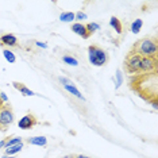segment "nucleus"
I'll return each mask as SVG.
<instances>
[{
    "label": "nucleus",
    "mask_w": 158,
    "mask_h": 158,
    "mask_svg": "<svg viewBox=\"0 0 158 158\" xmlns=\"http://www.w3.org/2000/svg\"><path fill=\"white\" fill-rule=\"evenodd\" d=\"M158 70V58L156 57H142L141 73H152Z\"/></svg>",
    "instance_id": "423d86ee"
},
{
    "label": "nucleus",
    "mask_w": 158,
    "mask_h": 158,
    "mask_svg": "<svg viewBox=\"0 0 158 158\" xmlns=\"http://www.w3.org/2000/svg\"><path fill=\"white\" fill-rule=\"evenodd\" d=\"M64 88H65V91H68L70 95L76 96V98H78L80 100H84V96H82V93L76 88V85H74V84H72V85H64Z\"/></svg>",
    "instance_id": "ddd939ff"
},
{
    "label": "nucleus",
    "mask_w": 158,
    "mask_h": 158,
    "mask_svg": "<svg viewBox=\"0 0 158 158\" xmlns=\"http://www.w3.org/2000/svg\"><path fill=\"white\" fill-rule=\"evenodd\" d=\"M122 84H123V74H122L120 69H118L116 73H115V88L118 89Z\"/></svg>",
    "instance_id": "412c9836"
},
{
    "label": "nucleus",
    "mask_w": 158,
    "mask_h": 158,
    "mask_svg": "<svg viewBox=\"0 0 158 158\" xmlns=\"http://www.w3.org/2000/svg\"><path fill=\"white\" fill-rule=\"evenodd\" d=\"M72 31H73L74 34H77V35H80L81 38H84V39H88L89 37H91V34L87 31V28H85V24H82L81 22H76V23H73L72 24Z\"/></svg>",
    "instance_id": "6e6552de"
},
{
    "label": "nucleus",
    "mask_w": 158,
    "mask_h": 158,
    "mask_svg": "<svg viewBox=\"0 0 158 158\" xmlns=\"http://www.w3.org/2000/svg\"><path fill=\"white\" fill-rule=\"evenodd\" d=\"M88 58H89V62H91L93 66H104L108 62L110 56H108V53L103 48H100L99 45H89L88 46Z\"/></svg>",
    "instance_id": "7ed1b4c3"
},
{
    "label": "nucleus",
    "mask_w": 158,
    "mask_h": 158,
    "mask_svg": "<svg viewBox=\"0 0 158 158\" xmlns=\"http://www.w3.org/2000/svg\"><path fill=\"white\" fill-rule=\"evenodd\" d=\"M130 50L135 52L141 57H156L158 54V39L156 35L141 38L134 42Z\"/></svg>",
    "instance_id": "f03ea898"
},
{
    "label": "nucleus",
    "mask_w": 158,
    "mask_h": 158,
    "mask_svg": "<svg viewBox=\"0 0 158 158\" xmlns=\"http://www.w3.org/2000/svg\"><path fill=\"white\" fill-rule=\"evenodd\" d=\"M62 158H76V156H73V154H66V156H64Z\"/></svg>",
    "instance_id": "bb28decb"
},
{
    "label": "nucleus",
    "mask_w": 158,
    "mask_h": 158,
    "mask_svg": "<svg viewBox=\"0 0 158 158\" xmlns=\"http://www.w3.org/2000/svg\"><path fill=\"white\" fill-rule=\"evenodd\" d=\"M62 61L66 64V65H70V66H77L78 65V61L74 58L73 56H68V54H65L62 57Z\"/></svg>",
    "instance_id": "6ab92c4d"
},
{
    "label": "nucleus",
    "mask_w": 158,
    "mask_h": 158,
    "mask_svg": "<svg viewBox=\"0 0 158 158\" xmlns=\"http://www.w3.org/2000/svg\"><path fill=\"white\" fill-rule=\"evenodd\" d=\"M3 56H4V58H6L7 61H8V64H15L16 57H15V54H14L11 50L4 49V50H3Z\"/></svg>",
    "instance_id": "a211bd4d"
},
{
    "label": "nucleus",
    "mask_w": 158,
    "mask_h": 158,
    "mask_svg": "<svg viewBox=\"0 0 158 158\" xmlns=\"http://www.w3.org/2000/svg\"><path fill=\"white\" fill-rule=\"evenodd\" d=\"M0 99H2V102H3V103H8V98H7L6 93H4V92H2V91H0Z\"/></svg>",
    "instance_id": "b1692460"
},
{
    "label": "nucleus",
    "mask_w": 158,
    "mask_h": 158,
    "mask_svg": "<svg viewBox=\"0 0 158 158\" xmlns=\"http://www.w3.org/2000/svg\"><path fill=\"white\" fill-rule=\"evenodd\" d=\"M14 119H15V115H14L11 104L4 103L0 108V131H6L14 123Z\"/></svg>",
    "instance_id": "39448f33"
},
{
    "label": "nucleus",
    "mask_w": 158,
    "mask_h": 158,
    "mask_svg": "<svg viewBox=\"0 0 158 158\" xmlns=\"http://www.w3.org/2000/svg\"><path fill=\"white\" fill-rule=\"evenodd\" d=\"M142 26H143V20L142 19H135L134 22L131 23V26H130L131 33L132 34H138L139 31L142 30Z\"/></svg>",
    "instance_id": "4468645a"
},
{
    "label": "nucleus",
    "mask_w": 158,
    "mask_h": 158,
    "mask_svg": "<svg viewBox=\"0 0 158 158\" xmlns=\"http://www.w3.org/2000/svg\"><path fill=\"white\" fill-rule=\"evenodd\" d=\"M0 45L8 46V48H14L18 45V38L14 34H4L0 37Z\"/></svg>",
    "instance_id": "1a4fd4ad"
},
{
    "label": "nucleus",
    "mask_w": 158,
    "mask_h": 158,
    "mask_svg": "<svg viewBox=\"0 0 158 158\" xmlns=\"http://www.w3.org/2000/svg\"><path fill=\"white\" fill-rule=\"evenodd\" d=\"M85 28H87V31L92 35L95 31H99L100 30V24L99 23H95V22H89V23L85 24Z\"/></svg>",
    "instance_id": "aec40b11"
},
{
    "label": "nucleus",
    "mask_w": 158,
    "mask_h": 158,
    "mask_svg": "<svg viewBox=\"0 0 158 158\" xmlns=\"http://www.w3.org/2000/svg\"><path fill=\"white\" fill-rule=\"evenodd\" d=\"M87 14L82 12V11H78L77 14H74V20H85L87 19Z\"/></svg>",
    "instance_id": "4be33fe9"
},
{
    "label": "nucleus",
    "mask_w": 158,
    "mask_h": 158,
    "mask_svg": "<svg viewBox=\"0 0 158 158\" xmlns=\"http://www.w3.org/2000/svg\"><path fill=\"white\" fill-rule=\"evenodd\" d=\"M37 124H38V119L35 118L34 114H26L18 122V126H19V128H22V130H31V128Z\"/></svg>",
    "instance_id": "0eeeda50"
},
{
    "label": "nucleus",
    "mask_w": 158,
    "mask_h": 158,
    "mask_svg": "<svg viewBox=\"0 0 158 158\" xmlns=\"http://www.w3.org/2000/svg\"><path fill=\"white\" fill-rule=\"evenodd\" d=\"M28 145L33 146H46L48 145V138L45 135H38V136H31V138L27 139Z\"/></svg>",
    "instance_id": "9d476101"
},
{
    "label": "nucleus",
    "mask_w": 158,
    "mask_h": 158,
    "mask_svg": "<svg viewBox=\"0 0 158 158\" xmlns=\"http://www.w3.org/2000/svg\"><path fill=\"white\" fill-rule=\"evenodd\" d=\"M110 26L112 27L118 34H122V31H123V26H122V22H120L119 19H118L116 16H111V19H110Z\"/></svg>",
    "instance_id": "f8f14e48"
},
{
    "label": "nucleus",
    "mask_w": 158,
    "mask_h": 158,
    "mask_svg": "<svg viewBox=\"0 0 158 158\" xmlns=\"http://www.w3.org/2000/svg\"><path fill=\"white\" fill-rule=\"evenodd\" d=\"M22 138L20 136H10V138H7V142H6V149H8V147H12L15 145H19V143H22Z\"/></svg>",
    "instance_id": "dca6fc26"
},
{
    "label": "nucleus",
    "mask_w": 158,
    "mask_h": 158,
    "mask_svg": "<svg viewBox=\"0 0 158 158\" xmlns=\"http://www.w3.org/2000/svg\"><path fill=\"white\" fill-rule=\"evenodd\" d=\"M3 104H4V103H3V102H2V99H0V108L3 107Z\"/></svg>",
    "instance_id": "c756f323"
},
{
    "label": "nucleus",
    "mask_w": 158,
    "mask_h": 158,
    "mask_svg": "<svg viewBox=\"0 0 158 158\" xmlns=\"http://www.w3.org/2000/svg\"><path fill=\"white\" fill-rule=\"evenodd\" d=\"M76 158H91V157L84 156V154H78V156H76Z\"/></svg>",
    "instance_id": "cd10ccee"
},
{
    "label": "nucleus",
    "mask_w": 158,
    "mask_h": 158,
    "mask_svg": "<svg viewBox=\"0 0 158 158\" xmlns=\"http://www.w3.org/2000/svg\"><path fill=\"white\" fill-rule=\"evenodd\" d=\"M141 61H142V57L139 54H136L135 52L130 50L123 61L124 73L130 74V76H135V74L141 73Z\"/></svg>",
    "instance_id": "20e7f679"
},
{
    "label": "nucleus",
    "mask_w": 158,
    "mask_h": 158,
    "mask_svg": "<svg viewBox=\"0 0 158 158\" xmlns=\"http://www.w3.org/2000/svg\"><path fill=\"white\" fill-rule=\"evenodd\" d=\"M60 20L61 22H65V23H70L74 20V14L70 12V11H66V12H62L60 15Z\"/></svg>",
    "instance_id": "f3484780"
},
{
    "label": "nucleus",
    "mask_w": 158,
    "mask_h": 158,
    "mask_svg": "<svg viewBox=\"0 0 158 158\" xmlns=\"http://www.w3.org/2000/svg\"><path fill=\"white\" fill-rule=\"evenodd\" d=\"M23 149V142L19 143V145H15L12 147H8V149H6V156H15L19 152H22Z\"/></svg>",
    "instance_id": "2eb2a0df"
},
{
    "label": "nucleus",
    "mask_w": 158,
    "mask_h": 158,
    "mask_svg": "<svg viewBox=\"0 0 158 158\" xmlns=\"http://www.w3.org/2000/svg\"><path fill=\"white\" fill-rule=\"evenodd\" d=\"M60 81L62 82L64 85H72V84H73V82H72L69 78H66V77H60Z\"/></svg>",
    "instance_id": "5701e85b"
},
{
    "label": "nucleus",
    "mask_w": 158,
    "mask_h": 158,
    "mask_svg": "<svg viewBox=\"0 0 158 158\" xmlns=\"http://www.w3.org/2000/svg\"><path fill=\"white\" fill-rule=\"evenodd\" d=\"M12 85H14V88L18 89L20 93H22L23 96H35V92H33L30 88H27L26 85L23 84V82H18V81H14L12 82Z\"/></svg>",
    "instance_id": "9b49d317"
},
{
    "label": "nucleus",
    "mask_w": 158,
    "mask_h": 158,
    "mask_svg": "<svg viewBox=\"0 0 158 158\" xmlns=\"http://www.w3.org/2000/svg\"><path fill=\"white\" fill-rule=\"evenodd\" d=\"M130 88L141 99L152 104L153 108H158V70L131 76Z\"/></svg>",
    "instance_id": "f257e3e1"
},
{
    "label": "nucleus",
    "mask_w": 158,
    "mask_h": 158,
    "mask_svg": "<svg viewBox=\"0 0 158 158\" xmlns=\"http://www.w3.org/2000/svg\"><path fill=\"white\" fill-rule=\"evenodd\" d=\"M6 142H7V138L6 139H2V141H0V150H3L6 147Z\"/></svg>",
    "instance_id": "a878e982"
},
{
    "label": "nucleus",
    "mask_w": 158,
    "mask_h": 158,
    "mask_svg": "<svg viewBox=\"0 0 158 158\" xmlns=\"http://www.w3.org/2000/svg\"><path fill=\"white\" fill-rule=\"evenodd\" d=\"M37 44V46H39V48L42 49H48V44H45V42H35Z\"/></svg>",
    "instance_id": "393cba45"
},
{
    "label": "nucleus",
    "mask_w": 158,
    "mask_h": 158,
    "mask_svg": "<svg viewBox=\"0 0 158 158\" xmlns=\"http://www.w3.org/2000/svg\"><path fill=\"white\" fill-rule=\"evenodd\" d=\"M2 158H16V157H14V156H6V154H4Z\"/></svg>",
    "instance_id": "c85d7f7f"
}]
</instances>
